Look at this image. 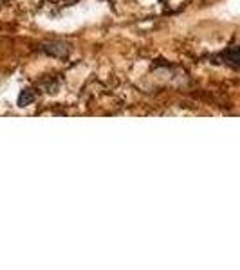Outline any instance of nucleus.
Here are the masks:
<instances>
[{
  "mask_svg": "<svg viewBox=\"0 0 240 270\" xmlns=\"http://www.w3.org/2000/svg\"><path fill=\"white\" fill-rule=\"evenodd\" d=\"M33 101H34V92L31 88H24L22 92H20V96H18V105L27 106V105H31Z\"/></svg>",
  "mask_w": 240,
  "mask_h": 270,
  "instance_id": "nucleus-1",
  "label": "nucleus"
},
{
  "mask_svg": "<svg viewBox=\"0 0 240 270\" xmlns=\"http://www.w3.org/2000/svg\"><path fill=\"white\" fill-rule=\"evenodd\" d=\"M224 58H226V60L231 63V65H239V47H237V45H233L231 49L224 52Z\"/></svg>",
  "mask_w": 240,
  "mask_h": 270,
  "instance_id": "nucleus-2",
  "label": "nucleus"
}]
</instances>
